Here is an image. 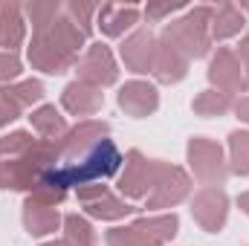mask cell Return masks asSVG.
Segmentation results:
<instances>
[{"instance_id":"1","label":"cell","mask_w":249,"mask_h":246,"mask_svg":"<svg viewBox=\"0 0 249 246\" xmlns=\"http://www.w3.org/2000/svg\"><path fill=\"white\" fill-rule=\"evenodd\" d=\"M84 41H87V35L61 12L55 20L32 26L29 64L50 75L67 72L78 64V50L84 47Z\"/></svg>"},{"instance_id":"2","label":"cell","mask_w":249,"mask_h":246,"mask_svg":"<svg viewBox=\"0 0 249 246\" xmlns=\"http://www.w3.org/2000/svg\"><path fill=\"white\" fill-rule=\"evenodd\" d=\"M55 162H61V142L41 139V142H35L23 157L0 162V188L29 191V194H32L53 168H58Z\"/></svg>"},{"instance_id":"3","label":"cell","mask_w":249,"mask_h":246,"mask_svg":"<svg viewBox=\"0 0 249 246\" xmlns=\"http://www.w3.org/2000/svg\"><path fill=\"white\" fill-rule=\"evenodd\" d=\"M212 6H197L191 9L186 18L180 20H171L165 29H162V41H168L174 50H180L188 61L191 58H203L209 53V44H212Z\"/></svg>"},{"instance_id":"4","label":"cell","mask_w":249,"mask_h":246,"mask_svg":"<svg viewBox=\"0 0 249 246\" xmlns=\"http://www.w3.org/2000/svg\"><path fill=\"white\" fill-rule=\"evenodd\" d=\"M180 229L177 214L139 217L130 226H116L107 232V246H165Z\"/></svg>"},{"instance_id":"5","label":"cell","mask_w":249,"mask_h":246,"mask_svg":"<svg viewBox=\"0 0 249 246\" xmlns=\"http://www.w3.org/2000/svg\"><path fill=\"white\" fill-rule=\"evenodd\" d=\"M188 165L194 171V177L206 185H223L226 174H229V165L223 159V148L206 136H194L188 142Z\"/></svg>"},{"instance_id":"6","label":"cell","mask_w":249,"mask_h":246,"mask_svg":"<svg viewBox=\"0 0 249 246\" xmlns=\"http://www.w3.org/2000/svg\"><path fill=\"white\" fill-rule=\"evenodd\" d=\"M188 191H191V180H188L186 171L177 168V165L160 162L154 188L145 197V203H148V209H171V206H177V203L186 200Z\"/></svg>"},{"instance_id":"7","label":"cell","mask_w":249,"mask_h":246,"mask_svg":"<svg viewBox=\"0 0 249 246\" xmlns=\"http://www.w3.org/2000/svg\"><path fill=\"white\" fill-rule=\"evenodd\" d=\"M157 168H160V159H148L139 151H130L124 157V171L119 177V191L124 197H130V200H145L151 194V188H154Z\"/></svg>"},{"instance_id":"8","label":"cell","mask_w":249,"mask_h":246,"mask_svg":"<svg viewBox=\"0 0 249 246\" xmlns=\"http://www.w3.org/2000/svg\"><path fill=\"white\" fill-rule=\"evenodd\" d=\"M78 200L84 203V211L90 217H99V220H122V217L136 211V206L119 200L116 194L107 191V185H102V183L81 185L78 188Z\"/></svg>"},{"instance_id":"9","label":"cell","mask_w":249,"mask_h":246,"mask_svg":"<svg viewBox=\"0 0 249 246\" xmlns=\"http://www.w3.org/2000/svg\"><path fill=\"white\" fill-rule=\"evenodd\" d=\"M75 72H78V81L84 84H93V87H107L119 78V70H116V61L110 55V50L105 44H93L87 50V55L75 64Z\"/></svg>"},{"instance_id":"10","label":"cell","mask_w":249,"mask_h":246,"mask_svg":"<svg viewBox=\"0 0 249 246\" xmlns=\"http://www.w3.org/2000/svg\"><path fill=\"white\" fill-rule=\"evenodd\" d=\"M191 214H194V220H197L206 232H220V229L226 226V214H229V197H226V191L206 185V188L194 197Z\"/></svg>"},{"instance_id":"11","label":"cell","mask_w":249,"mask_h":246,"mask_svg":"<svg viewBox=\"0 0 249 246\" xmlns=\"http://www.w3.org/2000/svg\"><path fill=\"white\" fill-rule=\"evenodd\" d=\"M209 81H212L220 93H226V96H232V93H238V90H247L244 67H241L238 55H235L232 50L220 47V50L214 53V58L209 64Z\"/></svg>"},{"instance_id":"12","label":"cell","mask_w":249,"mask_h":246,"mask_svg":"<svg viewBox=\"0 0 249 246\" xmlns=\"http://www.w3.org/2000/svg\"><path fill=\"white\" fill-rule=\"evenodd\" d=\"M107 122H78L75 127H70L67 130V136L58 139L61 142V159L67 162H75L78 159V154L84 157L96 142H102V139H107Z\"/></svg>"},{"instance_id":"13","label":"cell","mask_w":249,"mask_h":246,"mask_svg":"<svg viewBox=\"0 0 249 246\" xmlns=\"http://www.w3.org/2000/svg\"><path fill=\"white\" fill-rule=\"evenodd\" d=\"M116 102H119V107H122L127 116L142 119V116H151L160 107V93L148 81H127L122 90H119Z\"/></svg>"},{"instance_id":"14","label":"cell","mask_w":249,"mask_h":246,"mask_svg":"<svg viewBox=\"0 0 249 246\" xmlns=\"http://www.w3.org/2000/svg\"><path fill=\"white\" fill-rule=\"evenodd\" d=\"M151 72L157 75V81H162V84H177V81H183L188 72V58L180 53V50H174L168 41H157V47H154V64H151Z\"/></svg>"},{"instance_id":"15","label":"cell","mask_w":249,"mask_h":246,"mask_svg":"<svg viewBox=\"0 0 249 246\" xmlns=\"http://www.w3.org/2000/svg\"><path fill=\"white\" fill-rule=\"evenodd\" d=\"M154 47H157V38L151 29H139L133 32L127 41L122 44V61L130 72H148L151 64H154Z\"/></svg>"},{"instance_id":"16","label":"cell","mask_w":249,"mask_h":246,"mask_svg":"<svg viewBox=\"0 0 249 246\" xmlns=\"http://www.w3.org/2000/svg\"><path fill=\"white\" fill-rule=\"evenodd\" d=\"M102 102H105L102 90L93 87V84H84V81H78V78H75L72 84H67L64 93H61V105L70 113H75V116L99 113V110H102Z\"/></svg>"},{"instance_id":"17","label":"cell","mask_w":249,"mask_h":246,"mask_svg":"<svg viewBox=\"0 0 249 246\" xmlns=\"http://www.w3.org/2000/svg\"><path fill=\"white\" fill-rule=\"evenodd\" d=\"M58 223H61V214H58L55 206H47V203H41L35 197H26V203H23V226H26L29 235H35V238L53 235L58 229Z\"/></svg>"},{"instance_id":"18","label":"cell","mask_w":249,"mask_h":246,"mask_svg":"<svg viewBox=\"0 0 249 246\" xmlns=\"http://www.w3.org/2000/svg\"><path fill=\"white\" fill-rule=\"evenodd\" d=\"M136 20H139V9L133 3H127V6H122V3H105V6H99V26L110 38L122 35L124 29H130Z\"/></svg>"},{"instance_id":"19","label":"cell","mask_w":249,"mask_h":246,"mask_svg":"<svg viewBox=\"0 0 249 246\" xmlns=\"http://www.w3.org/2000/svg\"><path fill=\"white\" fill-rule=\"evenodd\" d=\"M23 9L18 3H0V47L12 53L23 44Z\"/></svg>"},{"instance_id":"20","label":"cell","mask_w":249,"mask_h":246,"mask_svg":"<svg viewBox=\"0 0 249 246\" xmlns=\"http://www.w3.org/2000/svg\"><path fill=\"white\" fill-rule=\"evenodd\" d=\"M244 29V12L235 6V3H220L217 9H212V41H223V38H232Z\"/></svg>"},{"instance_id":"21","label":"cell","mask_w":249,"mask_h":246,"mask_svg":"<svg viewBox=\"0 0 249 246\" xmlns=\"http://www.w3.org/2000/svg\"><path fill=\"white\" fill-rule=\"evenodd\" d=\"M29 122L32 127L44 136V139H50V142H58L67 136V122H64V116L55 110V105H44V107H38L32 116H29Z\"/></svg>"},{"instance_id":"22","label":"cell","mask_w":249,"mask_h":246,"mask_svg":"<svg viewBox=\"0 0 249 246\" xmlns=\"http://www.w3.org/2000/svg\"><path fill=\"white\" fill-rule=\"evenodd\" d=\"M0 96L3 99H9L18 110H23V107H32L35 102H41L44 99V84L41 81H18V84H6L3 90H0Z\"/></svg>"},{"instance_id":"23","label":"cell","mask_w":249,"mask_h":246,"mask_svg":"<svg viewBox=\"0 0 249 246\" xmlns=\"http://www.w3.org/2000/svg\"><path fill=\"white\" fill-rule=\"evenodd\" d=\"M191 107H194L197 116H223V113H229L235 107V102H232V96H226L220 90H203L191 102Z\"/></svg>"},{"instance_id":"24","label":"cell","mask_w":249,"mask_h":246,"mask_svg":"<svg viewBox=\"0 0 249 246\" xmlns=\"http://www.w3.org/2000/svg\"><path fill=\"white\" fill-rule=\"evenodd\" d=\"M229 168L238 177L249 174V130H232L229 133Z\"/></svg>"},{"instance_id":"25","label":"cell","mask_w":249,"mask_h":246,"mask_svg":"<svg viewBox=\"0 0 249 246\" xmlns=\"http://www.w3.org/2000/svg\"><path fill=\"white\" fill-rule=\"evenodd\" d=\"M64 232H67V244L70 246H99L93 226L81 214H67L64 217Z\"/></svg>"},{"instance_id":"26","label":"cell","mask_w":249,"mask_h":246,"mask_svg":"<svg viewBox=\"0 0 249 246\" xmlns=\"http://www.w3.org/2000/svg\"><path fill=\"white\" fill-rule=\"evenodd\" d=\"M64 15L84 32V35H90V29H93V15H99V3H84V0H72V3H67L64 6Z\"/></svg>"},{"instance_id":"27","label":"cell","mask_w":249,"mask_h":246,"mask_svg":"<svg viewBox=\"0 0 249 246\" xmlns=\"http://www.w3.org/2000/svg\"><path fill=\"white\" fill-rule=\"evenodd\" d=\"M32 145H35V139H32L26 130H15V133H9V136H0V157L18 159V157H23Z\"/></svg>"},{"instance_id":"28","label":"cell","mask_w":249,"mask_h":246,"mask_svg":"<svg viewBox=\"0 0 249 246\" xmlns=\"http://www.w3.org/2000/svg\"><path fill=\"white\" fill-rule=\"evenodd\" d=\"M64 12L61 3H29L26 6V15L32 18V26H41V23H50V20H55L58 15Z\"/></svg>"},{"instance_id":"29","label":"cell","mask_w":249,"mask_h":246,"mask_svg":"<svg viewBox=\"0 0 249 246\" xmlns=\"http://www.w3.org/2000/svg\"><path fill=\"white\" fill-rule=\"evenodd\" d=\"M20 58L15 55V53H0V81H12V78H18L20 75Z\"/></svg>"},{"instance_id":"30","label":"cell","mask_w":249,"mask_h":246,"mask_svg":"<svg viewBox=\"0 0 249 246\" xmlns=\"http://www.w3.org/2000/svg\"><path fill=\"white\" fill-rule=\"evenodd\" d=\"M183 3H148V9H145V15H148V20H162L165 15H171V12H177Z\"/></svg>"},{"instance_id":"31","label":"cell","mask_w":249,"mask_h":246,"mask_svg":"<svg viewBox=\"0 0 249 246\" xmlns=\"http://www.w3.org/2000/svg\"><path fill=\"white\" fill-rule=\"evenodd\" d=\"M18 116H20V110H18L9 99H3V96H0V127H3V124H9L12 119H18Z\"/></svg>"},{"instance_id":"32","label":"cell","mask_w":249,"mask_h":246,"mask_svg":"<svg viewBox=\"0 0 249 246\" xmlns=\"http://www.w3.org/2000/svg\"><path fill=\"white\" fill-rule=\"evenodd\" d=\"M238 61L244 67V81H247V87H249V32H247V38L241 41V47H238Z\"/></svg>"},{"instance_id":"33","label":"cell","mask_w":249,"mask_h":246,"mask_svg":"<svg viewBox=\"0 0 249 246\" xmlns=\"http://www.w3.org/2000/svg\"><path fill=\"white\" fill-rule=\"evenodd\" d=\"M235 113H238V119H241V122H249V99L235 102Z\"/></svg>"},{"instance_id":"34","label":"cell","mask_w":249,"mask_h":246,"mask_svg":"<svg viewBox=\"0 0 249 246\" xmlns=\"http://www.w3.org/2000/svg\"><path fill=\"white\" fill-rule=\"evenodd\" d=\"M238 206H241V209H244V211L249 214V191H247V194H241V197H238Z\"/></svg>"},{"instance_id":"35","label":"cell","mask_w":249,"mask_h":246,"mask_svg":"<svg viewBox=\"0 0 249 246\" xmlns=\"http://www.w3.org/2000/svg\"><path fill=\"white\" fill-rule=\"evenodd\" d=\"M44 246H70L67 241H50V244H44Z\"/></svg>"}]
</instances>
